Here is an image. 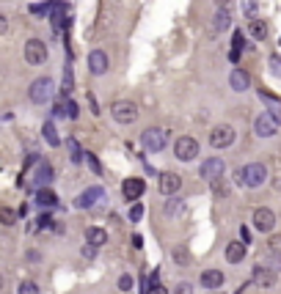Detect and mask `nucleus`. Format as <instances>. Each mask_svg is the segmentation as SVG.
Returning <instances> with one entry per match:
<instances>
[{"label":"nucleus","mask_w":281,"mask_h":294,"mask_svg":"<svg viewBox=\"0 0 281 294\" xmlns=\"http://www.w3.org/2000/svg\"><path fill=\"white\" fill-rule=\"evenodd\" d=\"M234 182L243 184V187H262V184L267 182V168L262 162H251L246 168L234 171Z\"/></svg>","instance_id":"f257e3e1"},{"label":"nucleus","mask_w":281,"mask_h":294,"mask_svg":"<svg viewBox=\"0 0 281 294\" xmlns=\"http://www.w3.org/2000/svg\"><path fill=\"white\" fill-rule=\"evenodd\" d=\"M33 168V173H25L28 176V184L30 187H36V190H44L50 182H53V165L50 162H36V165H30Z\"/></svg>","instance_id":"f03ea898"},{"label":"nucleus","mask_w":281,"mask_h":294,"mask_svg":"<svg viewBox=\"0 0 281 294\" xmlns=\"http://www.w3.org/2000/svg\"><path fill=\"white\" fill-rule=\"evenodd\" d=\"M53 91H56V85H53V80L50 77H39L30 83V102H36V105H44V102H50L53 99Z\"/></svg>","instance_id":"7ed1b4c3"},{"label":"nucleus","mask_w":281,"mask_h":294,"mask_svg":"<svg viewBox=\"0 0 281 294\" xmlns=\"http://www.w3.org/2000/svg\"><path fill=\"white\" fill-rule=\"evenodd\" d=\"M111 116L119 121V124H133V121L138 119V107H135L133 102L121 99V102H113L111 105Z\"/></svg>","instance_id":"20e7f679"},{"label":"nucleus","mask_w":281,"mask_h":294,"mask_svg":"<svg viewBox=\"0 0 281 294\" xmlns=\"http://www.w3.org/2000/svg\"><path fill=\"white\" fill-rule=\"evenodd\" d=\"M174 154H176V160H182V162L196 160V157H198V140L188 138V135H185V138H176Z\"/></svg>","instance_id":"39448f33"},{"label":"nucleus","mask_w":281,"mask_h":294,"mask_svg":"<svg viewBox=\"0 0 281 294\" xmlns=\"http://www.w3.org/2000/svg\"><path fill=\"white\" fill-rule=\"evenodd\" d=\"M140 140H143V148H146V151H163L166 143H169V132L152 126V129H146V132L140 135Z\"/></svg>","instance_id":"423d86ee"},{"label":"nucleus","mask_w":281,"mask_h":294,"mask_svg":"<svg viewBox=\"0 0 281 294\" xmlns=\"http://www.w3.org/2000/svg\"><path fill=\"white\" fill-rule=\"evenodd\" d=\"M25 61H28L30 66L44 63L47 61V44H44L42 39H30V42L25 44Z\"/></svg>","instance_id":"0eeeda50"},{"label":"nucleus","mask_w":281,"mask_h":294,"mask_svg":"<svg viewBox=\"0 0 281 294\" xmlns=\"http://www.w3.org/2000/svg\"><path fill=\"white\" fill-rule=\"evenodd\" d=\"M253 132L259 135V138H273V135L279 132V121L265 110V113L256 116V121H253Z\"/></svg>","instance_id":"6e6552de"},{"label":"nucleus","mask_w":281,"mask_h":294,"mask_svg":"<svg viewBox=\"0 0 281 294\" xmlns=\"http://www.w3.org/2000/svg\"><path fill=\"white\" fill-rule=\"evenodd\" d=\"M234 138H237V135H234V129L229 124H221V126H215V129H212L210 132V143L215 148H226V146H232L234 143Z\"/></svg>","instance_id":"1a4fd4ad"},{"label":"nucleus","mask_w":281,"mask_h":294,"mask_svg":"<svg viewBox=\"0 0 281 294\" xmlns=\"http://www.w3.org/2000/svg\"><path fill=\"white\" fill-rule=\"evenodd\" d=\"M198 173H201V179H207V182L221 179V176H224V160H221V157H210V160H204L201 168H198Z\"/></svg>","instance_id":"9d476101"},{"label":"nucleus","mask_w":281,"mask_h":294,"mask_svg":"<svg viewBox=\"0 0 281 294\" xmlns=\"http://www.w3.org/2000/svg\"><path fill=\"white\" fill-rule=\"evenodd\" d=\"M102 198H105V190L102 187H88V190H83V193L78 196L75 206H78V209H91V206H97Z\"/></svg>","instance_id":"9b49d317"},{"label":"nucleus","mask_w":281,"mask_h":294,"mask_svg":"<svg viewBox=\"0 0 281 294\" xmlns=\"http://www.w3.org/2000/svg\"><path fill=\"white\" fill-rule=\"evenodd\" d=\"M253 228L262 231V234H270L276 228V215L270 209H265V206L256 209V212H253Z\"/></svg>","instance_id":"f8f14e48"},{"label":"nucleus","mask_w":281,"mask_h":294,"mask_svg":"<svg viewBox=\"0 0 281 294\" xmlns=\"http://www.w3.org/2000/svg\"><path fill=\"white\" fill-rule=\"evenodd\" d=\"M251 280H253L259 289H270V286L276 283V270H273V267H265V264H256V267H253Z\"/></svg>","instance_id":"ddd939ff"},{"label":"nucleus","mask_w":281,"mask_h":294,"mask_svg":"<svg viewBox=\"0 0 281 294\" xmlns=\"http://www.w3.org/2000/svg\"><path fill=\"white\" fill-rule=\"evenodd\" d=\"M157 187H160L163 196H176L179 193V187H182V176H176V173H160V182H157Z\"/></svg>","instance_id":"4468645a"},{"label":"nucleus","mask_w":281,"mask_h":294,"mask_svg":"<svg viewBox=\"0 0 281 294\" xmlns=\"http://www.w3.org/2000/svg\"><path fill=\"white\" fill-rule=\"evenodd\" d=\"M121 193H124L127 201H138V198L143 196V179H138V176H133V179H124V184H121Z\"/></svg>","instance_id":"2eb2a0df"},{"label":"nucleus","mask_w":281,"mask_h":294,"mask_svg":"<svg viewBox=\"0 0 281 294\" xmlns=\"http://www.w3.org/2000/svg\"><path fill=\"white\" fill-rule=\"evenodd\" d=\"M88 69H91V74H97V77L108 72V55L102 49H91V52H88Z\"/></svg>","instance_id":"dca6fc26"},{"label":"nucleus","mask_w":281,"mask_h":294,"mask_svg":"<svg viewBox=\"0 0 281 294\" xmlns=\"http://www.w3.org/2000/svg\"><path fill=\"white\" fill-rule=\"evenodd\" d=\"M66 3L63 0H53V11H50V22H53V28L61 30L63 28V22H66Z\"/></svg>","instance_id":"f3484780"},{"label":"nucleus","mask_w":281,"mask_h":294,"mask_svg":"<svg viewBox=\"0 0 281 294\" xmlns=\"http://www.w3.org/2000/svg\"><path fill=\"white\" fill-rule=\"evenodd\" d=\"M201 286L218 292V289L224 286V272H221V270H204L201 272Z\"/></svg>","instance_id":"a211bd4d"},{"label":"nucleus","mask_w":281,"mask_h":294,"mask_svg":"<svg viewBox=\"0 0 281 294\" xmlns=\"http://www.w3.org/2000/svg\"><path fill=\"white\" fill-rule=\"evenodd\" d=\"M229 85H232V91H246L248 85H251V77H248V72H243V69H232V74H229Z\"/></svg>","instance_id":"6ab92c4d"},{"label":"nucleus","mask_w":281,"mask_h":294,"mask_svg":"<svg viewBox=\"0 0 281 294\" xmlns=\"http://www.w3.org/2000/svg\"><path fill=\"white\" fill-rule=\"evenodd\" d=\"M246 259V242H229L226 245V261L229 264H240Z\"/></svg>","instance_id":"aec40b11"},{"label":"nucleus","mask_w":281,"mask_h":294,"mask_svg":"<svg viewBox=\"0 0 281 294\" xmlns=\"http://www.w3.org/2000/svg\"><path fill=\"white\" fill-rule=\"evenodd\" d=\"M36 203H39L42 209H53V206H58V196H56L50 187L36 190Z\"/></svg>","instance_id":"412c9836"},{"label":"nucleus","mask_w":281,"mask_h":294,"mask_svg":"<svg viewBox=\"0 0 281 294\" xmlns=\"http://www.w3.org/2000/svg\"><path fill=\"white\" fill-rule=\"evenodd\" d=\"M232 28V14L226 11V8H221L218 14H215V20H212V30L215 33H224V30Z\"/></svg>","instance_id":"4be33fe9"},{"label":"nucleus","mask_w":281,"mask_h":294,"mask_svg":"<svg viewBox=\"0 0 281 294\" xmlns=\"http://www.w3.org/2000/svg\"><path fill=\"white\" fill-rule=\"evenodd\" d=\"M85 242L91 247H102L108 242V231L105 228H88V231H85Z\"/></svg>","instance_id":"5701e85b"},{"label":"nucleus","mask_w":281,"mask_h":294,"mask_svg":"<svg viewBox=\"0 0 281 294\" xmlns=\"http://www.w3.org/2000/svg\"><path fill=\"white\" fill-rule=\"evenodd\" d=\"M66 148H69V160L75 162V165H80V162L85 160V151L80 148V143L75 138H66Z\"/></svg>","instance_id":"b1692460"},{"label":"nucleus","mask_w":281,"mask_h":294,"mask_svg":"<svg viewBox=\"0 0 281 294\" xmlns=\"http://www.w3.org/2000/svg\"><path fill=\"white\" fill-rule=\"evenodd\" d=\"M248 33H251L253 39H259V42H262V39L267 36V25H265L262 20H251V25H248Z\"/></svg>","instance_id":"393cba45"},{"label":"nucleus","mask_w":281,"mask_h":294,"mask_svg":"<svg viewBox=\"0 0 281 294\" xmlns=\"http://www.w3.org/2000/svg\"><path fill=\"white\" fill-rule=\"evenodd\" d=\"M44 140H47L50 146H61V138H58V129H56V124H53V121H47V124H44Z\"/></svg>","instance_id":"a878e982"},{"label":"nucleus","mask_w":281,"mask_h":294,"mask_svg":"<svg viewBox=\"0 0 281 294\" xmlns=\"http://www.w3.org/2000/svg\"><path fill=\"white\" fill-rule=\"evenodd\" d=\"M246 47V39H243V33H234V39H232V52H229V58H232V61H237L240 58V49Z\"/></svg>","instance_id":"bb28decb"},{"label":"nucleus","mask_w":281,"mask_h":294,"mask_svg":"<svg viewBox=\"0 0 281 294\" xmlns=\"http://www.w3.org/2000/svg\"><path fill=\"white\" fill-rule=\"evenodd\" d=\"M171 259H174L176 264H188V250H185V247H174Z\"/></svg>","instance_id":"cd10ccee"},{"label":"nucleus","mask_w":281,"mask_h":294,"mask_svg":"<svg viewBox=\"0 0 281 294\" xmlns=\"http://www.w3.org/2000/svg\"><path fill=\"white\" fill-rule=\"evenodd\" d=\"M267 66H270V72H273L276 77H281V55H270Z\"/></svg>","instance_id":"c85d7f7f"},{"label":"nucleus","mask_w":281,"mask_h":294,"mask_svg":"<svg viewBox=\"0 0 281 294\" xmlns=\"http://www.w3.org/2000/svg\"><path fill=\"white\" fill-rule=\"evenodd\" d=\"M17 294H39V286H36V283H30V280H25V283H20Z\"/></svg>","instance_id":"c756f323"},{"label":"nucleus","mask_w":281,"mask_h":294,"mask_svg":"<svg viewBox=\"0 0 281 294\" xmlns=\"http://www.w3.org/2000/svg\"><path fill=\"white\" fill-rule=\"evenodd\" d=\"M85 162H88V168H91L94 173H102V165H99V160L91 154V151H85Z\"/></svg>","instance_id":"7c9ffc66"},{"label":"nucleus","mask_w":281,"mask_h":294,"mask_svg":"<svg viewBox=\"0 0 281 294\" xmlns=\"http://www.w3.org/2000/svg\"><path fill=\"white\" fill-rule=\"evenodd\" d=\"M182 209H185V203L179 201V198H176V201H169V203H166V212H169V215H179Z\"/></svg>","instance_id":"2f4dec72"},{"label":"nucleus","mask_w":281,"mask_h":294,"mask_svg":"<svg viewBox=\"0 0 281 294\" xmlns=\"http://www.w3.org/2000/svg\"><path fill=\"white\" fill-rule=\"evenodd\" d=\"M63 107H66V119H78L80 113H78V105H75V99H66L63 102Z\"/></svg>","instance_id":"473e14b6"},{"label":"nucleus","mask_w":281,"mask_h":294,"mask_svg":"<svg viewBox=\"0 0 281 294\" xmlns=\"http://www.w3.org/2000/svg\"><path fill=\"white\" fill-rule=\"evenodd\" d=\"M30 11H33V14H50V11H53V0H50V3H33V6H30Z\"/></svg>","instance_id":"72a5a7b5"},{"label":"nucleus","mask_w":281,"mask_h":294,"mask_svg":"<svg viewBox=\"0 0 281 294\" xmlns=\"http://www.w3.org/2000/svg\"><path fill=\"white\" fill-rule=\"evenodd\" d=\"M140 217H143V206H140V203H133V206H130V220L138 223Z\"/></svg>","instance_id":"f704fd0d"},{"label":"nucleus","mask_w":281,"mask_h":294,"mask_svg":"<svg viewBox=\"0 0 281 294\" xmlns=\"http://www.w3.org/2000/svg\"><path fill=\"white\" fill-rule=\"evenodd\" d=\"M119 289H121V292H133V275H121V278H119Z\"/></svg>","instance_id":"c9c22d12"},{"label":"nucleus","mask_w":281,"mask_h":294,"mask_svg":"<svg viewBox=\"0 0 281 294\" xmlns=\"http://www.w3.org/2000/svg\"><path fill=\"white\" fill-rule=\"evenodd\" d=\"M53 225V217L50 215H39L36 217V228H50Z\"/></svg>","instance_id":"e433bc0d"},{"label":"nucleus","mask_w":281,"mask_h":294,"mask_svg":"<svg viewBox=\"0 0 281 294\" xmlns=\"http://www.w3.org/2000/svg\"><path fill=\"white\" fill-rule=\"evenodd\" d=\"M143 294H166V289H163L160 283H149V286H146V292H143Z\"/></svg>","instance_id":"4c0bfd02"},{"label":"nucleus","mask_w":281,"mask_h":294,"mask_svg":"<svg viewBox=\"0 0 281 294\" xmlns=\"http://www.w3.org/2000/svg\"><path fill=\"white\" fill-rule=\"evenodd\" d=\"M0 215H3V223H6V225H14V212H11V209H3Z\"/></svg>","instance_id":"58836bf2"},{"label":"nucleus","mask_w":281,"mask_h":294,"mask_svg":"<svg viewBox=\"0 0 281 294\" xmlns=\"http://www.w3.org/2000/svg\"><path fill=\"white\" fill-rule=\"evenodd\" d=\"M270 250L281 256V237H273V239H270Z\"/></svg>","instance_id":"ea45409f"},{"label":"nucleus","mask_w":281,"mask_h":294,"mask_svg":"<svg viewBox=\"0 0 281 294\" xmlns=\"http://www.w3.org/2000/svg\"><path fill=\"white\" fill-rule=\"evenodd\" d=\"M267 113H270V116H273V119H276V121H279V124H281V107H279V105H273V107H270V110H267Z\"/></svg>","instance_id":"a19ab883"},{"label":"nucleus","mask_w":281,"mask_h":294,"mask_svg":"<svg viewBox=\"0 0 281 294\" xmlns=\"http://www.w3.org/2000/svg\"><path fill=\"white\" fill-rule=\"evenodd\" d=\"M240 239H243V242H246V245H248V242H251V231H248L246 225H243V228H240Z\"/></svg>","instance_id":"79ce46f5"},{"label":"nucleus","mask_w":281,"mask_h":294,"mask_svg":"<svg viewBox=\"0 0 281 294\" xmlns=\"http://www.w3.org/2000/svg\"><path fill=\"white\" fill-rule=\"evenodd\" d=\"M243 8H246V14H256V3H253V0H248Z\"/></svg>","instance_id":"37998d69"},{"label":"nucleus","mask_w":281,"mask_h":294,"mask_svg":"<svg viewBox=\"0 0 281 294\" xmlns=\"http://www.w3.org/2000/svg\"><path fill=\"white\" fill-rule=\"evenodd\" d=\"M6 30H8V20L6 17H0V33H6Z\"/></svg>","instance_id":"c03bdc74"},{"label":"nucleus","mask_w":281,"mask_h":294,"mask_svg":"<svg viewBox=\"0 0 281 294\" xmlns=\"http://www.w3.org/2000/svg\"><path fill=\"white\" fill-rule=\"evenodd\" d=\"M133 247H143V239H140L138 234H135V237H133Z\"/></svg>","instance_id":"a18cd8bd"},{"label":"nucleus","mask_w":281,"mask_h":294,"mask_svg":"<svg viewBox=\"0 0 281 294\" xmlns=\"http://www.w3.org/2000/svg\"><path fill=\"white\" fill-rule=\"evenodd\" d=\"M179 294H190V283H182V286H179Z\"/></svg>","instance_id":"49530a36"},{"label":"nucleus","mask_w":281,"mask_h":294,"mask_svg":"<svg viewBox=\"0 0 281 294\" xmlns=\"http://www.w3.org/2000/svg\"><path fill=\"white\" fill-rule=\"evenodd\" d=\"M210 294H224V292H210Z\"/></svg>","instance_id":"de8ad7c7"},{"label":"nucleus","mask_w":281,"mask_h":294,"mask_svg":"<svg viewBox=\"0 0 281 294\" xmlns=\"http://www.w3.org/2000/svg\"><path fill=\"white\" fill-rule=\"evenodd\" d=\"M176 294H179V292H176Z\"/></svg>","instance_id":"09e8293b"}]
</instances>
